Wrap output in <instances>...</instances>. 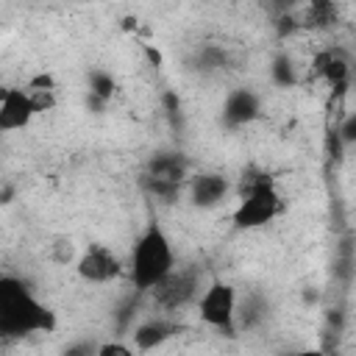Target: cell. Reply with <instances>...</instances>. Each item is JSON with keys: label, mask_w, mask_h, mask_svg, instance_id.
<instances>
[{"label": "cell", "mask_w": 356, "mask_h": 356, "mask_svg": "<svg viewBox=\"0 0 356 356\" xmlns=\"http://www.w3.org/2000/svg\"><path fill=\"white\" fill-rule=\"evenodd\" d=\"M53 314L33 300L17 278H0V334L22 337L31 331H50Z\"/></svg>", "instance_id": "6da1fadb"}, {"label": "cell", "mask_w": 356, "mask_h": 356, "mask_svg": "<svg viewBox=\"0 0 356 356\" xmlns=\"http://www.w3.org/2000/svg\"><path fill=\"white\" fill-rule=\"evenodd\" d=\"M172 270V248L161 228L150 225L131 256V281L136 289H153Z\"/></svg>", "instance_id": "7a4b0ae2"}, {"label": "cell", "mask_w": 356, "mask_h": 356, "mask_svg": "<svg viewBox=\"0 0 356 356\" xmlns=\"http://www.w3.org/2000/svg\"><path fill=\"white\" fill-rule=\"evenodd\" d=\"M200 320L214 325V328H225L231 331L234 325V314H236V292L231 284L214 281L203 295H200Z\"/></svg>", "instance_id": "3957f363"}, {"label": "cell", "mask_w": 356, "mask_h": 356, "mask_svg": "<svg viewBox=\"0 0 356 356\" xmlns=\"http://www.w3.org/2000/svg\"><path fill=\"white\" fill-rule=\"evenodd\" d=\"M275 214H278V195L273 192V184H264L245 192V200L234 211V222L239 228H259L267 225Z\"/></svg>", "instance_id": "277c9868"}, {"label": "cell", "mask_w": 356, "mask_h": 356, "mask_svg": "<svg viewBox=\"0 0 356 356\" xmlns=\"http://www.w3.org/2000/svg\"><path fill=\"white\" fill-rule=\"evenodd\" d=\"M120 261L117 256L108 250V248H100V245H92L81 261H78V275L86 278V281H95V284H103V281H111L120 275Z\"/></svg>", "instance_id": "5b68a950"}, {"label": "cell", "mask_w": 356, "mask_h": 356, "mask_svg": "<svg viewBox=\"0 0 356 356\" xmlns=\"http://www.w3.org/2000/svg\"><path fill=\"white\" fill-rule=\"evenodd\" d=\"M31 117H33V106L28 92L6 89V95L0 97V131H19L31 122Z\"/></svg>", "instance_id": "8992f818"}, {"label": "cell", "mask_w": 356, "mask_h": 356, "mask_svg": "<svg viewBox=\"0 0 356 356\" xmlns=\"http://www.w3.org/2000/svg\"><path fill=\"white\" fill-rule=\"evenodd\" d=\"M192 289H195V284H192V278L189 275H175L172 270L153 286V292H156V300L161 303V306H167V309H175V306H181L189 295H192Z\"/></svg>", "instance_id": "52a82bcc"}, {"label": "cell", "mask_w": 356, "mask_h": 356, "mask_svg": "<svg viewBox=\"0 0 356 356\" xmlns=\"http://www.w3.org/2000/svg\"><path fill=\"white\" fill-rule=\"evenodd\" d=\"M228 192V181L222 175H197L192 181V197L200 206H214Z\"/></svg>", "instance_id": "ba28073f"}, {"label": "cell", "mask_w": 356, "mask_h": 356, "mask_svg": "<svg viewBox=\"0 0 356 356\" xmlns=\"http://www.w3.org/2000/svg\"><path fill=\"white\" fill-rule=\"evenodd\" d=\"M256 111H259V103H256V97H253L250 92H245V89L234 92V95L228 97V103H225V120L234 122V125L253 120Z\"/></svg>", "instance_id": "9c48e42d"}, {"label": "cell", "mask_w": 356, "mask_h": 356, "mask_svg": "<svg viewBox=\"0 0 356 356\" xmlns=\"http://www.w3.org/2000/svg\"><path fill=\"white\" fill-rule=\"evenodd\" d=\"M167 339V325L164 323H142L136 331H134V342L139 350H153L156 345H161Z\"/></svg>", "instance_id": "30bf717a"}, {"label": "cell", "mask_w": 356, "mask_h": 356, "mask_svg": "<svg viewBox=\"0 0 356 356\" xmlns=\"http://www.w3.org/2000/svg\"><path fill=\"white\" fill-rule=\"evenodd\" d=\"M150 175H153V178H161V181L181 184V178H184V164H181L175 156H159V159L150 164Z\"/></svg>", "instance_id": "8fae6325"}, {"label": "cell", "mask_w": 356, "mask_h": 356, "mask_svg": "<svg viewBox=\"0 0 356 356\" xmlns=\"http://www.w3.org/2000/svg\"><path fill=\"white\" fill-rule=\"evenodd\" d=\"M348 75H350V67H348V61H345L342 56L331 53V56H328V64H325V70H323V75H320V78H325V81H328V86L334 89V86H342V83H348Z\"/></svg>", "instance_id": "7c38bea8"}, {"label": "cell", "mask_w": 356, "mask_h": 356, "mask_svg": "<svg viewBox=\"0 0 356 356\" xmlns=\"http://www.w3.org/2000/svg\"><path fill=\"white\" fill-rule=\"evenodd\" d=\"M334 0H309V19L312 25H328L334 22Z\"/></svg>", "instance_id": "4fadbf2b"}, {"label": "cell", "mask_w": 356, "mask_h": 356, "mask_svg": "<svg viewBox=\"0 0 356 356\" xmlns=\"http://www.w3.org/2000/svg\"><path fill=\"white\" fill-rule=\"evenodd\" d=\"M89 83H92V95H95L97 100H108L111 92H114V81H111V75H106V72H92Z\"/></svg>", "instance_id": "5bb4252c"}, {"label": "cell", "mask_w": 356, "mask_h": 356, "mask_svg": "<svg viewBox=\"0 0 356 356\" xmlns=\"http://www.w3.org/2000/svg\"><path fill=\"white\" fill-rule=\"evenodd\" d=\"M28 97H31L33 114L50 111V108L56 106V95H53V89H31V92H28Z\"/></svg>", "instance_id": "9a60e30c"}, {"label": "cell", "mask_w": 356, "mask_h": 356, "mask_svg": "<svg viewBox=\"0 0 356 356\" xmlns=\"http://www.w3.org/2000/svg\"><path fill=\"white\" fill-rule=\"evenodd\" d=\"M97 353L100 356H131V348L128 345H120V342H108V345H100Z\"/></svg>", "instance_id": "2e32d148"}, {"label": "cell", "mask_w": 356, "mask_h": 356, "mask_svg": "<svg viewBox=\"0 0 356 356\" xmlns=\"http://www.w3.org/2000/svg\"><path fill=\"white\" fill-rule=\"evenodd\" d=\"M31 89H56V81L44 72V75H36V78H31V83H28Z\"/></svg>", "instance_id": "e0dca14e"}, {"label": "cell", "mask_w": 356, "mask_h": 356, "mask_svg": "<svg viewBox=\"0 0 356 356\" xmlns=\"http://www.w3.org/2000/svg\"><path fill=\"white\" fill-rule=\"evenodd\" d=\"M328 56H331V53H320V56L314 58V67H312V75H317V78L323 75V70H325V64H328Z\"/></svg>", "instance_id": "ac0fdd59"}, {"label": "cell", "mask_w": 356, "mask_h": 356, "mask_svg": "<svg viewBox=\"0 0 356 356\" xmlns=\"http://www.w3.org/2000/svg\"><path fill=\"white\" fill-rule=\"evenodd\" d=\"M145 56H147V61H150L153 67H161V53H159L153 44H145Z\"/></svg>", "instance_id": "d6986e66"}, {"label": "cell", "mask_w": 356, "mask_h": 356, "mask_svg": "<svg viewBox=\"0 0 356 356\" xmlns=\"http://www.w3.org/2000/svg\"><path fill=\"white\" fill-rule=\"evenodd\" d=\"M122 31H136V19L134 17H125L122 19Z\"/></svg>", "instance_id": "ffe728a7"}]
</instances>
